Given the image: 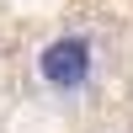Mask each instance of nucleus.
<instances>
[{
  "mask_svg": "<svg viewBox=\"0 0 133 133\" xmlns=\"http://www.w3.org/2000/svg\"><path fill=\"white\" fill-rule=\"evenodd\" d=\"M37 80L48 85L53 96H80L85 85L96 80V43L85 32H64L48 48L37 53Z\"/></svg>",
  "mask_w": 133,
  "mask_h": 133,
  "instance_id": "nucleus-1",
  "label": "nucleus"
}]
</instances>
